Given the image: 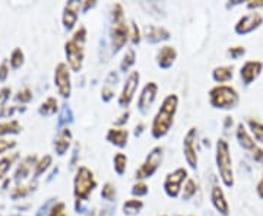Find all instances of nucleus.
<instances>
[{
    "instance_id": "f257e3e1",
    "label": "nucleus",
    "mask_w": 263,
    "mask_h": 216,
    "mask_svg": "<svg viewBox=\"0 0 263 216\" xmlns=\"http://www.w3.org/2000/svg\"><path fill=\"white\" fill-rule=\"evenodd\" d=\"M179 103V95L176 94H168L162 100L161 107L151 123V136L155 141H160L170 133L173 124H174V120H176Z\"/></svg>"
},
{
    "instance_id": "f03ea898",
    "label": "nucleus",
    "mask_w": 263,
    "mask_h": 216,
    "mask_svg": "<svg viewBox=\"0 0 263 216\" xmlns=\"http://www.w3.org/2000/svg\"><path fill=\"white\" fill-rule=\"evenodd\" d=\"M98 186L92 169L85 165H81L76 169L73 177V198H75V210L78 213H86L84 203H86L94 190Z\"/></svg>"
},
{
    "instance_id": "7ed1b4c3",
    "label": "nucleus",
    "mask_w": 263,
    "mask_h": 216,
    "mask_svg": "<svg viewBox=\"0 0 263 216\" xmlns=\"http://www.w3.org/2000/svg\"><path fill=\"white\" fill-rule=\"evenodd\" d=\"M129 43V22L124 16L122 3H114L111 8V24H110V47L111 54L116 56Z\"/></svg>"
},
{
    "instance_id": "20e7f679",
    "label": "nucleus",
    "mask_w": 263,
    "mask_h": 216,
    "mask_svg": "<svg viewBox=\"0 0 263 216\" xmlns=\"http://www.w3.org/2000/svg\"><path fill=\"white\" fill-rule=\"evenodd\" d=\"M88 37V31L84 25H79L73 31L72 37L65 43V56L67 66L72 72L79 73L84 67L85 62V43Z\"/></svg>"
},
{
    "instance_id": "39448f33",
    "label": "nucleus",
    "mask_w": 263,
    "mask_h": 216,
    "mask_svg": "<svg viewBox=\"0 0 263 216\" xmlns=\"http://www.w3.org/2000/svg\"><path fill=\"white\" fill-rule=\"evenodd\" d=\"M215 164L219 179L227 188H233L235 184L234 168H233V156L230 143L226 139H218L215 145Z\"/></svg>"
},
{
    "instance_id": "423d86ee",
    "label": "nucleus",
    "mask_w": 263,
    "mask_h": 216,
    "mask_svg": "<svg viewBox=\"0 0 263 216\" xmlns=\"http://www.w3.org/2000/svg\"><path fill=\"white\" fill-rule=\"evenodd\" d=\"M209 104L215 110L230 111L240 104V94L231 85H215L208 92Z\"/></svg>"
},
{
    "instance_id": "0eeeda50",
    "label": "nucleus",
    "mask_w": 263,
    "mask_h": 216,
    "mask_svg": "<svg viewBox=\"0 0 263 216\" xmlns=\"http://www.w3.org/2000/svg\"><path fill=\"white\" fill-rule=\"evenodd\" d=\"M164 161V148L162 146H154L143 160L141 167L135 171V179L136 181H145L155 175V172L160 169L161 164Z\"/></svg>"
},
{
    "instance_id": "6e6552de",
    "label": "nucleus",
    "mask_w": 263,
    "mask_h": 216,
    "mask_svg": "<svg viewBox=\"0 0 263 216\" xmlns=\"http://www.w3.org/2000/svg\"><path fill=\"white\" fill-rule=\"evenodd\" d=\"M235 139H237L241 149H245L246 152L250 153V156L253 158L254 162L263 164V149L257 145V142L254 141L253 136L250 134L249 129L243 123H238L235 127Z\"/></svg>"
},
{
    "instance_id": "1a4fd4ad",
    "label": "nucleus",
    "mask_w": 263,
    "mask_h": 216,
    "mask_svg": "<svg viewBox=\"0 0 263 216\" xmlns=\"http://www.w3.org/2000/svg\"><path fill=\"white\" fill-rule=\"evenodd\" d=\"M187 179L189 171L184 167H179V168H176L174 171L168 172L165 175L164 184H162V188H164L165 194L170 199L180 198L181 196V190H183V184L187 181Z\"/></svg>"
},
{
    "instance_id": "9d476101",
    "label": "nucleus",
    "mask_w": 263,
    "mask_h": 216,
    "mask_svg": "<svg viewBox=\"0 0 263 216\" xmlns=\"http://www.w3.org/2000/svg\"><path fill=\"white\" fill-rule=\"evenodd\" d=\"M54 86L57 89V94L63 100H69L72 95V70L67 66L66 62L57 63L54 69Z\"/></svg>"
},
{
    "instance_id": "9b49d317",
    "label": "nucleus",
    "mask_w": 263,
    "mask_h": 216,
    "mask_svg": "<svg viewBox=\"0 0 263 216\" xmlns=\"http://www.w3.org/2000/svg\"><path fill=\"white\" fill-rule=\"evenodd\" d=\"M197 138H199V133L195 126L190 127L183 138V156L190 169H197V165H199Z\"/></svg>"
},
{
    "instance_id": "f8f14e48",
    "label": "nucleus",
    "mask_w": 263,
    "mask_h": 216,
    "mask_svg": "<svg viewBox=\"0 0 263 216\" xmlns=\"http://www.w3.org/2000/svg\"><path fill=\"white\" fill-rule=\"evenodd\" d=\"M139 84H141V73L138 70H132L126 77L122 91H120L119 98H117L119 107H122L124 110H127V107H130L132 101H133L135 95L138 92Z\"/></svg>"
},
{
    "instance_id": "ddd939ff",
    "label": "nucleus",
    "mask_w": 263,
    "mask_h": 216,
    "mask_svg": "<svg viewBox=\"0 0 263 216\" xmlns=\"http://www.w3.org/2000/svg\"><path fill=\"white\" fill-rule=\"evenodd\" d=\"M263 25V15L259 12H250L247 15H243L241 18L235 22L234 32L237 35H249L254 31L260 28Z\"/></svg>"
},
{
    "instance_id": "4468645a",
    "label": "nucleus",
    "mask_w": 263,
    "mask_h": 216,
    "mask_svg": "<svg viewBox=\"0 0 263 216\" xmlns=\"http://www.w3.org/2000/svg\"><path fill=\"white\" fill-rule=\"evenodd\" d=\"M82 12V2L69 0L66 2L62 12V25L67 32H72L76 29V24L79 19V13Z\"/></svg>"
},
{
    "instance_id": "2eb2a0df",
    "label": "nucleus",
    "mask_w": 263,
    "mask_h": 216,
    "mask_svg": "<svg viewBox=\"0 0 263 216\" xmlns=\"http://www.w3.org/2000/svg\"><path fill=\"white\" fill-rule=\"evenodd\" d=\"M158 91H160V88H158L157 82H154V81L145 84V86L142 88L141 95L138 98V111L142 115H146V114L149 113V110L152 108L154 103L157 101Z\"/></svg>"
},
{
    "instance_id": "dca6fc26",
    "label": "nucleus",
    "mask_w": 263,
    "mask_h": 216,
    "mask_svg": "<svg viewBox=\"0 0 263 216\" xmlns=\"http://www.w3.org/2000/svg\"><path fill=\"white\" fill-rule=\"evenodd\" d=\"M262 72L263 62H260V60H247L243 63V66L240 67V79H241L245 86H250L259 79Z\"/></svg>"
},
{
    "instance_id": "f3484780",
    "label": "nucleus",
    "mask_w": 263,
    "mask_h": 216,
    "mask_svg": "<svg viewBox=\"0 0 263 216\" xmlns=\"http://www.w3.org/2000/svg\"><path fill=\"white\" fill-rule=\"evenodd\" d=\"M142 37L145 38V41L149 43V44H160V43H164V41H168L171 38V32L165 27L148 24V25L143 27Z\"/></svg>"
},
{
    "instance_id": "a211bd4d",
    "label": "nucleus",
    "mask_w": 263,
    "mask_h": 216,
    "mask_svg": "<svg viewBox=\"0 0 263 216\" xmlns=\"http://www.w3.org/2000/svg\"><path fill=\"white\" fill-rule=\"evenodd\" d=\"M179 57L177 53V48L174 46H170V44H164L162 47L157 51V56H155V63L157 66L162 69V70H168L173 67V65L176 63Z\"/></svg>"
},
{
    "instance_id": "6ab92c4d",
    "label": "nucleus",
    "mask_w": 263,
    "mask_h": 216,
    "mask_svg": "<svg viewBox=\"0 0 263 216\" xmlns=\"http://www.w3.org/2000/svg\"><path fill=\"white\" fill-rule=\"evenodd\" d=\"M37 162V155H28V156H25L24 160L21 161L18 164V167H16V169H15V172H13V180H15V183L21 184L24 180L28 179L29 175H31V172H32V175H34V171H35Z\"/></svg>"
},
{
    "instance_id": "aec40b11",
    "label": "nucleus",
    "mask_w": 263,
    "mask_h": 216,
    "mask_svg": "<svg viewBox=\"0 0 263 216\" xmlns=\"http://www.w3.org/2000/svg\"><path fill=\"white\" fill-rule=\"evenodd\" d=\"M211 205L221 216H230V203L221 186H212L211 188Z\"/></svg>"
},
{
    "instance_id": "412c9836",
    "label": "nucleus",
    "mask_w": 263,
    "mask_h": 216,
    "mask_svg": "<svg viewBox=\"0 0 263 216\" xmlns=\"http://www.w3.org/2000/svg\"><path fill=\"white\" fill-rule=\"evenodd\" d=\"M129 136L130 133L126 127H110L107 133H105V141L108 142L110 145H113L119 149H124L129 143Z\"/></svg>"
},
{
    "instance_id": "4be33fe9",
    "label": "nucleus",
    "mask_w": 263,
    "mask_h": 216,
    "mask_svg": "<svg viewBox=\"0 0 263 216\" xmlns=\"http://www.w3.org/2000/svg\"><path fill=\"white\" fill-rule=\"evenodd\" d=\"M72 141H73V134L69 127L60 129L56 134V139L53 142V148L56 152L57 156H65L67 150L72 146Z\"/></svg>"
},
{
    "instance_id": "5701e85b",
    "label": "nucleus",
    "mask_w": 263,
    "mask_h": 216,
    "mask_svg": "<svg viewBox=\"0 0 263 216\" xmlns=\"http://www.w3.org/2000/svg\"><path fill=\"white\" fill-rule=\"evenodd\" d=\"M235 67L233 65H224L218 66L212 70V81L218 85H226L227 82L233 81L234 77Z\"/></svg>"
},
{
    "instance_id": "b1692460",
    "label": "nucleus",
    "mask_w": 263,
    "mask_h": 216,
    "mask_svg": "<svg viewBox=\"0 0 263 216\" xmlns=\"http://www.w3.org/2000/svg\"><path fill=\"white\" fill-rule=\"evenodd\" d=\"M145 206L143 200L141 199H129L123 203L122 212L124 216H138Z\"/></svg>"
},
{
    "instance_id": "393cba45",
    "label": "nucleus",
    "mask_w": 263,
    "mask_h": 216,
    "mask_svg": "<svg viewBox=\"0 0 263 216\" xmlns=\"http://www.w3.org/2000/svg\"><path fill=\"white\" fill-rule=\"evenodd\" d=\"M246 124H247V129H249L250 134L253 136L254 141L263 145V123L257 119H254V117H247Z\"/></svg>"
},
{
    "instance_id": "a878e982",
    "label": "nucleus",
    "mask_w": 263,
    "mask_h": 216,
    "mask_svg": "<svg viewBox=\"0 0 263 216\" xmlns=\"http://www.w3.org/2000/svg\"><path fill=\"white\" fill-rule=\"evenodd\" d=\"M59 111V101H57L56 96H48L46 98L43 103L40 104L38 107V114L43 115V117H48V115H53Z\"/></svg>"
},
{
    "instance_id": "bb28decb",
    "label": "nucleus",
    "mask_w": 263,
    "mask_h": 216,
    "mask_svg": "<svg viewBox=\"0 0 263 216\" xmlns=\"http://www.w3.org/2000/svg\"><path fill=\"white\" fill-rule=\"evenodd\" d=\"M21 132H22V124L18 120L0 122V139L10 134H19Z\"/></svg>"
},
{
    "instance_id": "cd10ccee",
    "label": "nucleus",
    "mask_w": 263,
    "mask_h": 216,
    "mask_svg": "<svg viewBox=\"0 0 263 216\" xmlns=\"http://www.w3.org/2000/svg\"><path fill=\"white\" fill-rule=\"evenodd\" d=\"M136 58H138V56H136V50L135 48H127L126 50V53H124V56H123L122 62H120V72L122 73H130V69L133 66H135V63H136Z\"/></svg>"
},
{
    "instance_id": "c85d7f7f",
    "label": "nucleus",
    "mask_w": 263,
    "mask_h": 216,
    "mask_svg": "<svg viewBox=\"0 0 263 216\" xmlns=\"http://www.w3.org/2000/svg\"><path fill=\"white\" fill-rule=\"evenodd\" d=\"M127 164H129V158H127L126 153L117 152L113 156V169L119 177L124 175V172H126V169H127Z\"/></svg>"
},
{
    "instance_id": "c756f323",
    "label": "nucleus",
    "mask_w": 263,
    "mask_h": 216,
    "mask_svg": "<svg viewBox=\"0 0 263 216\" xmlns=\"http://www.w3.org/2000/svg\"><path fill=\"white\" fill-rule=\"evenodd\" d=\"M19 158L18 152H10L8 155L0 158V180L5 179V175L8 174V171L12 168V165L15 164V161Z\"/></svg>"
},
{
    "instance_id": "7c9ffc66",
    "label": "nucleus",
    "mask_w": 263,
    "mask_h": 216,
    "mask_svg": "<svg viewBox=\"0 0 263 216\" xmlns=\"http://www.w3.org/2000/svg\"><path fill=\"white\" fill-rule=\"evenodd\" d=\"M73 123V113H72V108L69 105H63L60 108V113H59V120H57V129H65L69 127V124Z\"/></svg>"
},
{
    "instance_id": "2f4dec72",
    "label": "nucleus",
    "mask_w": 263,
    "mask_h": 216,
    "mask_svg": "<svg viewBox=\"0 0 263 216\" xmlns=\"http://www.w3.org/2000/svg\"><path fill=\"white\" fill-rule=\"evenodd\" d=\"M53 165V156L51 155H44L43 158H40L35 165V171H34V181H37L44 172H47L50 167Z\"/></svg>"
},
{
    "instance_id": "473e14b6",
    "label": "nucleus",
    "mask_w": 263,
    "mask_h": 216,
    "mask_svg": "<svg viewBox=\"0 0 263 216\" xmlns=\"http://www.w3.org/2000/svg\"><path fill=\"white\" fill-rule=\"evenodd\" d=\"M37 187V181H31L28 186H24V184H18L16 187L13 188L12 191H10V198L13 199V200H19V199H24L28 196L31 191H34Z\"/></svg>"
},
{
    "instance_id": "72a5a7b5",
    "label": "nucleus",
    "mask_w": 263,
    "mask_h": 216,
    "mask_svg": "<svg viewBox=\"0 0 263 216\" xmlns=\"http://www.w3.org/2000/svg\"><path fill=\"white\" fill-rule=\"evenodd\" d=\"M25 63V53L21 47H15L9 56V65L12 69H19Z\"/></svg>"
},
{
    "instance_id": "f704fd0d",
    "label": "nucleus",
    "mask_w": 263,
    "mask_h": 216,
    "mask_svg": "<svg viewBox=\"0 0 263 216\" xmlns=\"http://www.w3.org/2000/svg\"><path fill=\"white\" fill-rule=\"evenodd\" d=\"M142 31L141 28L138 27L136 21L132 19L129 22V41L132 43V46H139L142 41Z\"/></svg>"
},
{
    "instance_id": "c9c22d12",
    "label": "nucleus",
    "mask_w": 263,
    "mask_h": 216,
    "mask_svg": "<svg viewBox=\"0 0 263 216\" xmlns=\"http://www.w3.org/2000/svg\"><path fill=\"white\" fill-rule=\"evenodd\" d=\"M149 193V186L146 184V181H136L130 188V194L135 199H142L148 196Z\"/></svg>"
},
{
    "instance_id": "e433bc0d",
    "label": "nucleus",
    "mask_w": 263,
    "mask_h": 216,
    "mask_svg": "<svg viewBox=\"0 0 263 216\" xmlns=\"http://www.w3.org/2000/svg\"><path fill=\"white\" fill-rule=\"evenodd\" d=\"M116 198H117L116 186H114L113 183H110V181L104 183L103 188H101V199H104L108 203H113V202H116Z\"/></svg>"
},
{
    "instance_id": "4c0bfd02",
    "label": "nucleus",
    "mask_w": 263,
    "mask_h": 216,
    "mask_svg": "<svg viewBox=\"0 0 263 216\" xmlns=\"http://www.w3.org/2000/svg\"><path fill=\"white\" fill-rule=\"evenodd\" d=\"M197 191V183L196 180L187 179V181L184 183V187L181 190V199L183 200H190L196 194Z\"/></svg>"
},
{
    "instance_id": "58836bf2",
    "label": "nucleus",
    "mask_w": 263,
    "mask_h": 216,
    "mask_svg": "<svg viewBox=\"0 0 263 216\" xmlns=\"http://www.w3.org/2000/svg\"><path fill=\"white\" fill-rule=\"evenodd\" d=\"M47 216H67V212H66V205L63 202H56L53 203L50 210H48Z\"/></svg>"
},
{
    "instance_id": "ea45409f",
    "label": "nucleus",
    "mask_w": 263,
    "mask_h": 216,
    "mask_svg": "<svg viewBox=\"0 0 263 216\" xmlns=\"http://www.w3.org/2000/svg\"><path fill=\"white\" fill-rule=\"evenodd\" d=\"M246 48L243 46H233V47H230L227 50V56L230 57L231 60H238V58H241L243 56H246Z\"/></svg>"
},
{
    "instance_id": "a19ab883",
    "label": "nucleus",
    "mask_w": 263,
    "mask_h": 216,
    "mask_svg": "<svg viewBox=\"0 0 263 216\" xmlns=\"http://www.w3.org/2000/svg\"><path fill=\"white\" fill-rule=\"evenodd\" d=\"M15 100L21 104H28L29 101H32V91L29 88H24L15 94Z\"/></svg>"
},
{
    "instance_id": "79ce46f5",
    "label": "nucleus",
    "mask_w": 263,
    "mask_h": 216,
    "mask_svg": "<svg viewBox=\"0 0 263 216\" xmlns=\"http://www.w3.org/2000/svg\"><path fill=\"white\" fill-rule=\"evenodd\" d=\"M10 95H12V88L10 86L0 88V113L6 108V103L9 101Z\"/></svg>"
},
{
    "instance_id": "37998d69",
    "label": "nucleus",
    "mask_w": 263,
    "mask_h": 216,
    "mask_svg": "<svg viewBox=\"0 0 263 216\" xmlns=\"http://www.w3.org/2000/svg\"><path fill=\"white\" fill-rule=\"evenodd\" d=\"M119 82H120V75H119V72L111 70V72H108V75L105 77V84H104V86L111 88V89H116V86H117Z\"/></svg>"
},
{
    "instance_id": "c03bdc74",
    "label": "nucleus",
    "mask_w": 263,
    "mask_h": 216,
    "mask_svg": "<svg viewBox=\"0 0 263 216\" xmlns=\"http://www.w3.org/2000/svg\"><path fill=\"white\" fill-rule=\"evenodd\" d=\"M16 148V141L12 139H0V155Z\"/></svg>"
},
{
    "instance_id": "a18cd8bd",
    "label": "nucleus",
    "mask_w": 263,
    "mask_h": 216,
    "mask_svg": "<svg viewBox=\"0 0 263 216\" xmlns=\"http://www.w3.org/2000/svg\"><path fill=\"white\" fill-rule=\"evenodd\" d=\"M129 119H130V111L129 110H124L119 117H117V120H114L113 124L116 127H124L127 122H129Z\"/></svg>"
},
{
    "instance_id": "49530a36",
    "label": "nucleus",
    "mask_w": 263,
    "mask_h": 216,
    "mask_svg": "<svg viewBox=\"0 0 263 216\" xmlns=\"http://www.w3.org/2000/svg\"><path fill=\"white\" fill-rule=\"evenodd\" d=\"M9 70H10V65H9V60H3L2 63H0V82H6V79H8V76H9Z\"/></svg>"
},
{
    "instance_id": "de8ad7c7",
    "label": "nucleus",
    "mask_w": 263,
    "mask_h": 216,
    "mask_svg": "<svg viewBox=\"0 0 263 216\" xmlns=\"http://www.w3.org/2000/svg\"><path fill=\"white\" fill-rule=\"evenodd\" d=\"M246 8L249 10L256 12L257 9H263V0H250L246 3Z\"/></svg>"
},
{
    "instance_id": "09e8293b",
    "label": "nucleus",
    "mask_w": 263,
    "mask_h": 216,
    "mask_svg": "<svg viewBox=\"0 0 263 216\" xmlns=\"http://www.w3.org/2000/svg\"><path fill=\"white\" fill-rule=\"evenodd\" d=\"M97 5H98L97 0H82V13H86L91 9H94Z\"/></svg>"
},
{
    "instance_id": "8fccbe9b",
    "label": "nucleus",
    "mask_w": 263,
    "mask_h": 216,
    "mask_svg": "<svg viewBox=\"0 0 263 216\" xmlns=\"http://www.w3.org/2000/svg\"><path fill=\"white\" fill-rule=\"evenodd\" d=\"M53 200H54V199H50L46 205H43V206L40 207V209H38V212L35 213V216H43L44 213H48V210H50V209H48V206H50V205H53Z\"/></svg>"
},
{
    "instance_id": "3c124183",
    "label": "nucleus",
    "mask_w": 263,
    "mask_h": 216,
    "mask_svg": "<svg viewBox=\"0 0 263 216\" xmlns=\"http://www.w3.org/2000/svg\"><path fill=\"white\" fill-rule=\"evenodd\" d=\"M114 206H104L97 216H113Z\"/></svg>"
},
{
    "instance_id": "603ef678",
    "label": "nucleus",
    "mask_w": 263,
    "mask_h": 216,
    "mask_svg": "<svg viewBox=\"0 0 263 216\" xmlns=\"http://www.w3.org/2000/svg\"><path fill=\"white\" fill-rule=\"evenodd\" d=\"M256 194H257V198L263 200V174L260 180L257 181V184H256Z\"/></svg>"
},
{
    "instance_id": "864d4df0",
    "label": "nucleus",
    "mask_w": 263,
    "mask_h": 216,
    "mask_svg": "<svg viewBox=\"0 0 263 216\" xmlns=\"http://www.w3.org/2000/svg\"><path fill=\"white\" fill-rule=\"evenodd\" d=\"M143 132H145V123H139V124H136V127H135V136H136V138H139Z\"/></svg>"
},
{
    "instance_id": "5fc2aeb1",
    "label": "nucleus",
    "mask_w": 263,
    "mask_h": 216,
    "mask_svg": "<svg viewBox=\"0 0 263 216\" xmlns=\"http://www.w3.org/2000/svg\"><path fill=\"white\" fill-rule=\"evenodd\" d=\"M97 215H98V213H95V210H88L85 216H97Z\"/></svg>"
},
{
    "instance_id": "6e6d98bb",
    "label": "nucleus",
    "mask_w": 263,
    "mask_h": 216,
    "mask_svg": "<svg viewBox=\"0 0 263 216\" xmlns=\"http://www.w3.org/2000/svg\"><path fill=\"white\" fill-rule=\"evenodd\" d=\"M179 216H196V215H179Z\"/></svg>"
},
{
    "instance_id": "4d7b16f0",
    "label": "nucleus",
    "mask_w": 263,
    "mask_h": 216,
    "mask_svg": "<svg viewBox=\"0 0 263 216\" xmlns=\"http://www.w3.org/2000/svg\"><path fill=\"white\" fill-rule=\"evenodd\" d=\"M158 216H168V215H158Z\"/></svg>"
},
{
    "instance_id": "13d9d810",
    "label": "nucleus",
    "mask_w": 263,
    "mask_h": 216,
    "mask_svg": "<svg viewBox=\"0 0 263 216\" xmlns=\"http://www.w3.org/2000/svg\"><path fill=\"white\" fill-rule=\"evenodd\" d=\"M12 216H15V215H12Z\"/></svg>"
}]
</instances>
